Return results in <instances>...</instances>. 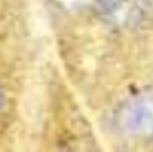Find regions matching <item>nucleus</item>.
I'll use <instances>...</instances> for the list:
<instances>
[{"mask_svg":"<svg viewBox=\"0 0 153 152\" xmlns=\"http://www.w3.org/2000/svg\"><path fill=\"white\" fill-rule=\"evenodd\" d=\"M117 121L124 133L137 139H152L153 85L124 102L118 113Z\"/></svg>","mask_w":153,"mask_h":152,"instance_id":"1","label":"nucleus"},{"mask_svg":"<svg viewBox=\"0 0 153 152\" xmlns=\"http://www.w3.org/2000/svg\"><path fill=\"white\" fill-rule=\"evenodd\" d=\"M98 2L106 19L121 26L137 22L147 4V0H98Z\"/></svg>","mask_w":153,"mask_h":152,"instance_id":"2","label":"nucleus"},{"mask_svg":"<svg viewBox=\"0 0 153 152\" xmlns=\"http://www.w3.org/2000/svg\"><path fill=\"white\" fill-rule=\"evenodd\" d=\"M85 0H71V2H74V3H79V2H83Z\"/></svg>","mask_w":153,"mask_h":152,"instance_id":"3","label":"nucleus"},{"mask_svg":"<svg viewBox=\"0 0 153 152\" xmlns=\"http://www.w3.org/2000/svg\"><path fill=\"white\" fill-rule=\"evenodd\" d=\"M0 102H1V100H0Z\"/></svg>","mask_w":153,"mask_h":152,"instance_id":"4","label":"nucleus"}]
</instances>
